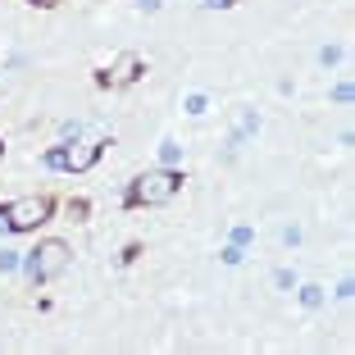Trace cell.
Masks as SVG:
<instances>
[{"label":"cell","instance_id":"9","mask_svg":"<svg viewBox=\"0 0 355 355\" xmlns=\"http://www.w3.org/2000/svg\"><path fill=\"white\" fill-rule=\"evenodd\" d=\"M209 10H228V5H237V0H205Z\"/></svg>","mask_w":355,"mask_h":355},{"label":"cell","instance_id":"1","mask_svg":"<svg viewBox=\"0 0 355 355\" xmlns=\"http://www.w3.org/2000/svg\"><path fill=\"white\" fill-rule=\"evenodd\" d=\"M178 187H182V173H173V168H146V173L128 187L123 200L132 209H141V205H168V200L178 196Z\"/></svg>","mask_w":355,"mask_h":355},{"label":"cell","instance_id":"10","mask_svg":"<svg viewBox=\"0 0 355 355\" xmlns=\"http://www.w3.org/2000/svg\"><path fill=\"white\" fill-rule=\"evenodd\" d=\"M0 155H5V146H0Z\"/></svg>","mask_w":355,"mask_h":355},{"label":"cell","instance_id":"6","mask_svg":"<svg viewBox=\"0 0 355 355\" xmlns=\"http://www.w3.org/2000/svg\"><path fill=\"white\" fill-rule=\"evenodd\" d=\"M87 209H92L87 200H69V214H73V219H87Z\"/></svg>","mask_w":355,"mask_h":355},{"label":"cell","instance_id":"2","mask_svg":"<svg viewBox=\"0 0 355 355\" xmlns=\"http://www.w3.org/2000/svg\"><path fill=\"white\" fill-rule=\"evenodd\" d=\"M51 214H55V200L51 196H23V200L0 205V223L14 228V232H37Z\"/></svg>","mask_w":355,"mask_h":355},{"label":"cell","instance_id":"7","mask_svg":"<svg viewBox=\"0 0 355 355\" xmlns=\"http://www.w3.org/2000/svg\"><path fill=\"white\" fill-rule=\"evenodd\" d=\"M137 255H141V241H132V246H128V251H123V255H119V260H123V264H132V260H137Z\"/></svg>","mask_w":355,"mask_h":355},{"label":"cell","instance_id":"4","mask_svg":"<svg viewBox=\"0 0 355 355\" xmlns=\"http://www.w3.org/2000/svg\"><path fill=\"white\" fill-rule=\"evenodd\" d=\"M105 155V141H92V146H78V150H51V164L55 168H69V173H83V168H92L96 159Z\"/></svg>","mask_w":355,"mask_h":355},{"label":"cell","instance_id":"3","mask_svg":"<svg viewBox=\"0 0 355 355\" xmlns=\"http://www.w3.org/2000/svg\"><path fill=\"white\" fill-rule=\"evenodd\" d=\"M64 269H69V246H64L60 237L42 241V246L32 251V260H28L32 282H46V278H55V273H64Z\"/></svg>","mask_w":355,"mask_h":355},{"label":"cell","instance_id":"8","mask_svg":"<svg viewBox=\"0 0 355 355\" xmlns=\"http://www.w3.org/2000/svg\"><path fill=\"white\" fill-rule=\"evenodd\" d=\"M28 5H37V10H55V5H64V0H28Z\"/></svg>","mask_w":355,"mask_h":355},{"label":"cell","instance_id":"5","mask_svg":"<svg viewBox=\"0 0 355 355\" xmlns=\"http://www.w3.org/2000/svg\"><path fill=\"white\" fill-rule=\"evenodd\" d=\"M141 73H146V64H141V55L123 51V55L114 60V69H110V73H101V87H132Z\"/></svg>","mask_w":355,"mask_h":355}]
</instances>
